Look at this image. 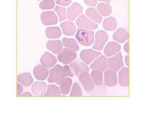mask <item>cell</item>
<instances>
[{
  "mask_svg": "<svg viewBox=\"0 0 153 115\" xmlns=\"http://www.w3.org/2000/svg\"><path fill=\"white\" fill-rule=\"evenodd\" d=\"M69 66L72 70L73 74L76 75H78L80 73L84 72L89 71L88 66L85 63H83L79 58L70 63Z\"/></svg>",
  "mask_w": 153,
  "mask_h": 115,
  "instance_id": "7c38bea8",
  "label": "cell"
},
{
  "mask_svg": "<svg viewBox=\"0 0 153 115\" xmlns=\"http://www.w3.org/2000/svg\"><path fill=\"white\" fill-rule=\"evenodd\" d=\"M90 68L92 69H97L104 72L108 69V58L103 55H101L95 59L90 65Z\"/></svg>",
  "mask_w": 153,
  "mask_h": 115,
  "instance_id": "4fadbf2b",
  "label": "cell"
},
{
  "mask_svg": "<svg viewBox=\"0 0 153 115\" xmlns=\"http://www.w3.org/2000/svg\"><path fill=\"white\" fill-rule=\"evenodd\" d=\"M84 2L88 6L95 7L97 4V0H83Z\"/></svg>",
  "mask_w": 153,
  "mask_h": 115,
  "instance_id": "e575fe53",
  "label": "cell"
},
{
  "mask_svg": "<svg viewBox=\"0 0 153 115\" xmlns=\"http://www.w3.org/2000/svg\"><path fill=\"white\" fill-rule=\"evenodd\" d=\"M125 63L126 66H129V55H127L125 56Z\"/></svg>",
  "mask_w": 153,
  "mask_h": 115,
  "instance_id": "f35d334b",
  "label": "cell"
},
{
  "mask_svg": "<svg viewBox=\"0 0 153 115\" xmlns=\"http://www.w3.org/2000/svg\"><path fill=\"white\" fill-rule=\"evenodd\" d=\"M62 43L66 48L71 49L75 52L79 50V47L77 42L73 38H64L62 39Z\"/></svg>",
  "mask_w": 153,
  "mask_h": 115,
  "instance_id": "f1b7e54d",
  "label": "cell"
},
{
  "mask_svg": "<svg viewBox=\"0 0 153 115\" xmlns=\"http://www.w3.org/2000/svg\"><path fill=\"white\" fill-rule=\"evenodd\" d=\"M97 11L101 16L106 17L111 15L112 8L109 4L105 3H100L97 6Z\"/></svg>",
  "mask_w": 153,
  "mask_h": 115,
  "instance_id": "83f0119b",
  "label": "cell"
},
{
  "mask_svg": "<svg viewBox=\"0 0 153 115\" xmlns=\"http://www.w3.org/2000/svg\"><path fill=\"white\" fill-rule=\"evenodd\" d=\"M21 96H32V94L28 92H25L21 95Z\"/></svg>",
  "mask_w": 153,
  "mask_h": 115,
  "instance_id": "74e56055",
  "label": "cell"
},
{
  "mask_svg": "<svg viewBox=\"0 0 153 115\" xmlns=\"http://www.w3.org/2000/svg\"><path fill=\"white\" fill-rule=\"evenodd\" d=\"M18 82L25 87H29L32 85L34 80L30 73L25 72L19 75L18 77Z\"/></svg>",
  "mask_w": 153,
  "mask_h": 115,
  "instance_id": "cb8c5ba5",
  "label": "cell"
},
{
  "mask_svg": "<svg viewBox=\"0 0 153 115\" xmlns=\"http://www.w3.org/2000/svg\"><path fill=\"white\" fill-rule=\"evenodd\" d=\"M79 81L88 92H90L94 90L95 85L94 83L88 72H84L79 75Z\"/></svg>",
  "mask_w": 153,
  "mask_h": 115,
  "instance_id": "ba28073f",
  "label": "cell"
},
{
  "mask_svg": "<svg viewBox=\"0 0 153 115\" xmlns=\"http://www.w3.org/2000/svg\"><path fill=\"white\" fill-rule=\"evenodd\" d=\"M120 44L114 41L110 42L105 46L104 50V53L107 57H111L120 52Z\"/></svg>",
  "mask_w": 153,
  "mask_h": 115,
  "instance_id": "2e32d148",
  "label": "cell"
},
{
  "mask_svg": "<svg viewBox=\"0 0 153 115\" xmlns=\"http://www.w3.org/2000/svg\"><path fill=\"white\" fill-rule=\"evenodd\" d=\"M77 54L75 51L68 48L62 49L61 52L57 55V59L64 64H70L76 59Z\"/></svg>",
  "mask_w": 153,
  "mask_h": 115,
  "instance_id": "3957f363",
  "label": "cell"
},
{
  "mask_svg": "<svg viewBox=\"0 0 153 115\" xmlns=\"http://www.w3.org/2000/svg\"><path fill=\"white\" fill-rule=\"evenodd\" d=\"M47 88V84L45 82L37 81L32 87V91L33 94L36 96L44 95Z\"/></svg>",
  "mask_w": 153,
  "mask_h": 115,
  "instance_id": "44dd1931",
  "label": "cell"
},
{
  "mask_svg": "<svg viewBox=\"0 0 153 115\" xmlns=\"http://www.w3.org/2000/svg\"><path fill=\"white\" fill-rule=\"evenodd\" d=\"M54 0H44L39 4L40 8L43 10H51L55 7Z\"/></svg>",
  "mask_w": 153,
  "mask_h": 115,
  "instance_id": "4dcf8cb0",
  "label": "cell"
},
{
  "mask_svg": "<svg viewBox=\"0 0 153 115\" xmlns=\"http://www.w3.org/2000/svg\"><path fill=\"white\" fill-rule=\"evenodd\" d=\"M75 38L81 45L90 46L94 42V32L91 30L79 28L76 31Z\"/></svg>",
  "mask_w": 153,
  "mask_h": 115,
  "instance_id": "7a4b0ae2",
  "label": "cell"
},
{
  "mask_svg": "<svg viewBox=\"0 0 153 115\" xmlns=\"http://www.w3.org/2000/svg\"><path fill=\"white\" fill-rule=\"evenodd\" d=\"M37 1H40V0H37Z\"/></svg>",
  "mask_w": 153,
  "mask_h": 115,
  "instance_id": "60d3db41",
  "label": "cell"
},
{
  "mask_svg": "<svg viewBox=\"0 0 153 115\" xmlns=\"http://www.w3.org/2000/svg\"><path fill=\"white\" fill-rule=\"evenodd\" d=\"M108 39V35L105 31L103 30L97 31L95 35V42L93 46V49L101 51L103 49Z\"/></svg>",
  "mask_w": 153,
  "mask_h": 115,
  "instance_id": "5b68a950",
  "label": "cell"
},
{
  "mask_svg": "<svg viewBox=\"0 0 153 115\" xmlns=\"http://www.w3.org/2000/svg\"><path fill=\"white\" fill-rule=\"evenodd\" d=\"M63 34L67 36H73L76 32V28L71 21H66L60 25Z\"/></svg>",
  "mask_w": 153,
  "mask_h": 115,
  "instance_id": "e0dca14e",
  "label": "cell"
},
{
  "mask_svg": "<svg viewBox=\"0 0 153 115\" xmlns=\"http://www.w3.org/2000/svg\"><path fill=\"white\" fill-rule=\"evenodd\" d=\"M82 92L81 87L77 83H74L72 86V89L70 93V96H82Z\"/></svg>",
  "mask_w": 153,
  "mask_h": 115,
  "instance_id": "d6a6232c",
  "label": "cell"
},
{
  "mask_svg": "<svg viewBox=\"0 0 153 115\" xmlns=\"http://www.w3.org/2000/svg\"><path fill=\"white\" fill-rule=\"evenodd\" d=\"M55 1L59 5L66 7L71 4V0H55Z\"/></svg>",
  "mask_w": 153,
  "mask_h": 115,
  "instance_id": "836d02e7",
  "label": "cell"
},
{
  "mask_svg": "<svg viewBox=\"0 0 153 115\" xmlns=\"http://www.w3.org/2000/svg\"><path fill=\"white\" fill-rule=\"evenodd\" d=\"M42 65L47 68H51L55 66L57 62L56 57L49 52H46L43 54L40 59Z\"/></svg>",
  "mask_w": 153,
  "mask_h": 115,
  "instance_id": "9a60e30c",
  "label": "cell"
},
{
  "mask_svg": "<svg viewBox=\"0 0 153 115\" xmlns=\"http://www.w3.org/2000/svg\"><path fill=\"white\" fill-rule=\"evenodd\" d=\"M108 66L109 69L116 72L119 71L124 67L123 58L121 52H119L113 57L108 59Z\"/></svg>",
  "mask_w": 153,
  "mask_h": 115,
  "instance_id": "52a82bcc",
  "label": "cell"
},
{
  "mask_svg": "<svg viewBox=\"0 0 153 115\" xmlns=\"http://www.w3.org/2000/svg\"><path fill=\"white\" fill-rule=\"evenodd\" d=\"M119 82L121 86H128L129 69L128 67H123L119 72Z\"/></svg>",
  "mask_w": 153,
  "mask_h": 115,
  "instance_id": "d6986e66",
  "label": "cell"
},
{
  "mask_svg": "<svg viewBox=\"0 0 153 115\" xmlns=\"http://www.w3.org/2000/svg\"><path fill=\"white\" fill-rule=\"evenodd\" d=\"M124 49L127 53H129V42L128 41L126 42L124 45Z\"/></svg>",
  "mask_w": 153,
  "mask_h": 115,
  "instance_id": "8d00e7d4",
  "label": "cell"
},
{
  "mask_svg": "<svg viewBox=\"0 0 153 115\" xmlns=\"http://www.w3.org/2000/svg\"><path fill=\"white\" fill-rule=\"evenodd\" d=\"M47 49L55 54H58L63 48V44L60 40L49 41L47 43Z\"/></svg>",
  "mask_w": 153,
  "mask_h": 115,
  "instance_id": "ac0fdd59",
  "label": "cell"
},
{
  "mask_svg": "<svg viewBox=\"0 0 153 115\" xmlns=\"http://www.w3.org/2000/svg\"><path fill=\"white\" fill-rule=\"evenodd\" d=\"M105 85L109 87H114L117 84V73L116 72L109 69L105 71L104 74Z\"/></svg>",
  "mask_w": 153,
  "mask_h": 115,
  "instance_id": "30bf717a",
  "label": "cell"
},
{
  "mask_svg": "<svg viewBox=\"0 0 153 115\" xmlns=\"http://www.w3.org/2000/svg\"><path fill=\"white\" fill-rule=\"evenodd\" d=\"M41 19L43 25L45 26L56 25L58 21L57 15L53 11L43 12L41 14Z\"/></svg>",
  "mask_w": 153,
  "mask_h": 115,
  "instance_id": "8fae6325",
  "label": "cell"
},
{
  "mask_svg": "<svg viewBox=\"0 0 153 115\" xmlns=\"http://www.w3.org/2000/svg\"><path fill=\"white\" fill-rule=\"evenodd\" d=\"M85 14L91 21L95 23L100 24L102 21V17L98 11L94 8L89 7L88 8L85 12Z\"/></svg>",
  "mask_w": 153,
  "mask_h": 115,
  "instance_id": "603a6c76",
  "label": "cell"
},
{
  "mask_svg": "<svg viewBox=\"0 0 153 115\" xmlns=\"http://www.w3.org/2000/svg\"><path fill=\"white\" fill-rule=\"evenodd\" d=\"M113 38L114 41H117L119 43H123L128 39V33L123 28H119L114 33Z\"/></svg>",
  "mask_w": 153,
  "mask_h": 115,
  "instance_id": "7402d4cb",
  "label": "cell"
},
{
  "mask_svg": "<svg viewBox=\"0 0 153 115\" xmlns=\"http://www.w3.org/2000/svg\"><path fill=\"white\" fill-rule=\"evenodd\" d=\"M97 1H100L110 3L111 0H97Z\"/></svg>",
  "mask_w": 153,
  "mask_h": 115,
  "instance_id": "ab89813d",
  "label": "cell"
},
{
  "mask_svg": "<svg viewBox=\"0 0 153 115\" xmlns=\"http://www.w3.org/2000/svg\"><path fill=\"white\" fill-rule=\"evenodd\" d=\"M83 12V8L79 4L74 2L67 9V18L69 21H73L76 17L81 15Z\"/></svg>",
  "mask_w": 153,
  "mask_h": 115,
  "instance_id": "9c48e42d",
  "label": "cell"
},
{
  "mask_svg": "<svg viewBox=\"0 0 153 115\" xmlns=\"http://www.w3.org/2000/svg\"><path fill=\"white\" fill-rule=\"evenodd\" d=\"M61 94L60 89L55 84H49L44 96H59Z\"/></svg>",
  "mask_w": 153,
  "mask_h": 115,
  "instance_id": "f546056e",
  "label": "cell"
},
{
  "mask_svg": "<svg viewBox=\"0 0 153 115\" xmlns=\"http://www.w3.org/2000/svg\"><path fill=\"white\" fill-rule=\"evenodd\" d=\"M73 76L74 74L68 65L62 66L57 64L50 69L47 81L49 83H55L58 85L60 81L63 78L68 77H72Z\"/></svg>",
  "mask_w": 153,
  "mask_h": 115,
  "instance_id": "6da1fadb",
  "label": "cell"
},
{
  "mask_svg": "<svg viewBox=\"0 0 153 115\" xmlns=\"http://www.w3.org/2000/svg\"><path fill=\"white\" fill-rule=\"evenodd\" d=\"M91 77L96 85L100 86L103 84V72L97 69H93L91 72Z\"/></svg>",
  "mask_w": 153,
  "mask_h": 115,
  "instance_id": "d4e9b609",
  "label": "cell"
},
{
  "mask_svg": "<svg viewBox=\"0 0 153 115\" xmlns=\"http://www.w3.org/2000/svg\"><path fill=\"white\" fill-rule=\"evenodd\" d=\"M54 10L58 15L59 18V22H61L63 20H66L67 18V14L65 8L56 6L54 9Z\"/></svg>",
  "mask_w": 153,
  "mask_h": 115,
  "instance_id": "1f68e13d",
  "label": "cell"
},
{
  "mask_svg": "<svg viewBox=\"0 0 153 115\" xmlns=\"http://www.w3.org/2000/svg\"><path fill=\"white\" fill-rule=\"evenodd\" d=\"M46 35L48 38L56 39L60 38L62 33L59 27H49L46 29Z\"/></svg>",
  "mask_w": 153,
  "mask_h": 115,
  "instance_id": "4316f807",
  "label": "cell"
},
{
  "mask_svg": "<svg viewBox=\"0 0 153 115\" xmlns=\"http://www.w3.org/2000/svg\"><path fill=\"white\" fill-rule=\"evenodd\" d=\"M72 84V79L70 78H64L61 79L58 84L60 85V89L61 93L65 95L68 94L70 92Z\"/></svg>",
  "mask_w": 153,
  "mask_h": 115,
  "instance_id": "ffe728a7",
  "label": "cell"
},
{
  "mask_svg": "<svg viewBox=\"0 0 153 115\" xmlns=\"http://www.w3.org/2000/svg\"><path fill=\"white\" fill-rule=\"evenodd\" d=\"M101 55V52L94 51L93 49H85L80 52L79 56L85 64L89 65L94 60Z\"/></svg>",
  "mask_w": 153,
  "mask_h": 115,
  "instance_id": "8992f818",
  "label": "cell"
},
{
  "mask_svg": "<svg viewBox=\"0 0 153 115\" xmlns=\"http://www.w3.org/2000/svg\"><path fill=\"white\" fill-rule=\"evenodd\" d=\"M49 73L48 68L43 65H37L33 69V74L37 80L39 81L45 80Z\"/></svg>",
  "mask_w": 153,
  "mask_h": 115,
  "instance_id": "5bb4252c",
  "label": "cell"
},
{
  "mask_svg": "<svg viewBox=\"0 0 153 115\" xmlns=\"http://www.w3.org/2000/svg\"><path fill=\"white\" fill-rule=\"evenodd\" d=\"M76 24L78 28L88 30H94L98 28V25L88 19L85 15L81 14L77 18Z\"/></svg>",
  "mask_w": 153,
  "mask_h": 115,
  "instance_id": "277c9868",
  "label": "cell"
},
{
  "mask_svg": "<svg viewBox=\"0 0 153 115\" xmlns=\"http://www.w3.org/2000/svg\"><path fill=\"white\" fill-rule=\"evenodd\" d=\"M17 96H20L22 94L23 91V87L21 84L18 83H17Z\"/></svg>",
  "mask_w": 153,
  "mask_h": 115,
  "instance_id": "d590c367",
  "label": "cell"
},
{
  "mask_svg": "<svg viewBox=\"0 0 153 115\" xmlns=\"http://www.w3.org/2000/svg\"><path fill=\"white\" fill-rule=\"evenodd\" d=\"M117 20L114 17H110L105 19L102 23V27L107 31H113L117 28Z\"/></svg>",
  "mask_w": 153,
  "mask_h": 115,
  "instance_id": "484cf974",
  "label": "cell"
}]
</instances>
